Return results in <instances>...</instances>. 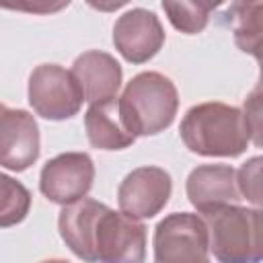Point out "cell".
Returning a JSON list of instances; mask_svg holds the SVG:
<instances>
[{
    "mask_svg": "<svg viewBox=\"0 0 263 263\" xmlns=\"http://www.w3.org/2000/svg\"><path fill=\"white\" fill-rule=\"evenodd\" d=\"M187 197L199 214H210L224 205H238L242 199L236 185V171L228 164H201L187 177Z\"/></svg>",
    "mask_w": 263,
    "mask_h": 263,
    "instance_id": "11",
    "label": "cell"
},
{
    "mask_svg": "<svg viewBox=\"0 0 263 263\" xmlns=\"http://www.w3.org/2000/svg\"><path fill=\"white\" fill-rule=\"evenodd\" d=\"M41 263H68L64 259H47V261H41Z\"/></svg>",
    "mask_w": 263,
    "mask_h": 263,
    "instance_id": "20",
    "label": "cell"
},
{
    "mask_svg": "<svg viewBox=\"0 0 263 263\" xmlns=\"http://www.w3.org/2000/svg\"><path fill=\"white\" fill-rule=\"evenodd\" d=\"M214 6L216 4L203 2H162V10L166 12L171 25L185 35L201 33L210 21V12Z\"/></svg>",
    "mask_w": 263,
    "mask_h": 263,
    "instance_id": "17",
    "label": "cell"
},
{
    "mask_svg": "<svg viewBox=\"0 0 263 263\" xmlns=\"http://www.w3.org/2000/svg\"><path fill=\"white\" fill-rule=\"evenodd\" d=\"M84 127L90 146L99 150H123L136 142L121 121L117 97L90 105L84 115Z\"/></svg>",
    "mask_w": 263,
    "mask_h": 263,
    "instance_id": "14",
    "label": "cell"
},
{
    "mask_svg": "<svg viewBox=\"0 0 263 263\" xmlns=\"http://www.w3.org/2000/svg\"><path fill=\"white\" fill-rule=\"evenodd\" d=\"M208 228L201 216L177 212L156 224L154 263H210Z\"/></svg>",
    "mask_w": 263,
    "mask_h": 263,
    "instance_id": "4",
    "label": "cell"
},
{
    "mask_svg": "<svg viewBox=\"0 0 263 263\" xmlns=\"http://www.w3.org/2000/svg\"><path fill=\"white\" fill-rule=\"evenodd\" d=\"M105 210V203L82 197L74 203H68L62 208L58 218V230L66 247L84 263L92 261V232L99 214Z\"/></svg>",
    "mask_w": 263,
    "mask_h": 263,
    "instance_id": "13",
    "label": "cell"
},
{
    "mask_svg": "<svg viewBox=\"0 0 263 263\" xmlns=\"http://www.w3.org/2000/svg\"><path fill=\"white\" fill-rule=\"evenodd\" d=\"M92 181V158L86 152H64L43 164L39 175V189L49 201L68 205L86 197Z\"/></svg>",
    "mask_w": 263,
    "mask_h": 263,
    "instance_id": "7",
    "label": "cell"
},
{
    "mask_svg": "<svg viewBox=\"0 0 263 263\" xmlns=\"http://www.w3.org/2000/svg\"><path fill=\"white\" fill-rule=\"evenodd\" d=\"M31 210L29 189L12 179L10 175L0 173V228H10L21 224Z\"/></svg>",
    "mask_w": 263,
    "mask_h": 263,
    "instance_id": "16",
    "label": "cell"
},
{
    "mask_svg": "<svg viewBox=\"0 0 263 263\" xmlns=\"http://www.w3.org/2000/svg\"><path fill=\"white\" fill-rule=\"evenodd\" d=\"M183 144L199 156H238L251 142V132L238 107L210 101L193 105L179 127Z\"/></svg>",
    "mask_w": 263,
    "mask_h": 263,
    "instance_id": "1",
    "label": "cell"
},
{
    "mask_svg": "<svg viewBox=\"0 0 263 263\" xmlns=\"http://www.w3.org/2000/svg\"><path fill=\"white\" fill-rule=\"evenodd\" d=\"M173 193L171 175L160 166H140L127 173L117 189L119 212L134 220L154 218Z\"/></svg>",
    "mask_w": 263,
    "mask_h": 263,
    "instance_id": "8",
    "label": "cell"
},
{
    "mask_svg": "<svg viewBox=\"0 0 263 263\" xmlns=\"http://www.w3.org/2000/svg\"><path fill=\"white\" fill-rule=\"evenodd\" d=\"M236 185L242 199L251 201L255 208L261 203V156L249 158L236 171Z\"/></svg>",
    "mask_w": 263,
    "mask_h": 263,
    "instance_id": "18",
    "label": "cell"
},
{
    "mask_svg": "<svg viewBox=\"0 0 263 263\" xmlns=\"http://www.w3.org/2000/svg\"><path fill=\"white\" fill-rule=\"evenodd\" d=\"M4 111H6V107H4V105H2V103H0V115H2V113H4Z\"/></svg>",
    "mask_w": 263,
    "mask_h": 263,
    "instance_id": "21",
    "label": "cell"
},
{
    "mask_svg": "<svg viewBox=\"0 0 263 263\" xmlns=\"http://www.w3.org/2000/svg\"><path fill=\"white\" fill-rule=\"evenodd\" d=\"M117 101L121 121L134 138L164 132L175 121L179 109L177 86L160 72L136 74Z\"/></svg>",
    "mask_w": 263,
    "mask_h": 263,
    "instance_id": "2",
    "label": "cell"
},
{
    "mask_svg": "<svg viewBox=\"0 0 263 263\" xmlns=\"http://www.w3.org/2000/svg\"><path fill=\"white\" fill-rule=\"evenodd\" d=\"M70 72L80 84L84 101H88L90 105L115 99L123 78L119 62L111 53H105L99 49L80 53L74 60Z\"/></svg>",
    "mask_w": 263,
    "mask_h": 263,
    "instance_id": "12",
    "label": "cell"
},
{
    "mask_svg": "<svg viewBox=\"0 0 263 263\" xmlns=\"http://www.w3.org/2000/svg\"><path fill=\"white\" fill-rule=\"evenodd\" d=\"M164 43V29L158 16L146 8L123 12L113 27V45L129 64L152 60Z\"/></svg>",
    "mask_w": 263,
    "mask_h": 263,
    "instance_id": "9",
    "label": "cell"
},
{
    "mask_svg": "<svg viewBox=\"0 0 263 263\" xmlns=\"http://www.w3.org/2000/svg\"><path fill=\"white\" fill-rule=\"evenodd\" d=\"M95 263H144L146 228L140 220L127 218L105 205L92 232Z\"/></svg>",
    "mask_w": 263,
    "mask_h": 263,
    "instance_id": "6",
    "label": "cell"
},
{
    "mask_svg": "<svg viewBox=\"0 0 263 263\" xmlns=\"http://www.w3.org/2000/svg\"><path fill=\"white\" fill-rule=\"evenodd\" d=\"M245 121L249 125V132H251V140L259 146V115H261V105H259V86L253 90V95L245 101Z\"/></svg>",
    "mask_w": 263,
    "mask_h": 263,
    "instance_id": "19",
    "label": "cell"
},
{
    "mask_svg": "<svg viewBox=\"0 0 263 263\" xmlns=\"http://www.w3.org/2000/svg\"><path fill=\"white\" fill-rule=\"evenodd\" d=\"M39 158V127L25 109H6L0 115V166L21 173Z\"/></svg>",
    "mask_w": 263,
    "mask_h": 263,
    "instance_id": "10",
    "label": "cell"
},
{
    "mask_svg": "<svg viewBox=\"0 0 263 263\" xmlns=\"http://www.w3.org/2000/svg\"><path fill=\"white\" fill-rule=\"evenodd\" d=\"M29 105L51 121L74 117L82 107V88L74 74L58 64H41L29 76Z\"/></svg>",
    "mask_w": 263,
    "mask_h": 263,
    "instance_id": "5",
    "label": "cell"
},
{
    "mask_svg": "<svg viewBox=\"0 0 263 263\" xmlns=\"http://www.w3.org/2000/svg\"><path fill=\"white\" fill-rule=\"evenodd\" d=\"M261 2H234L228 8L234 43L253 58H261Z\"/></svg>",
    "mask_w": 263,
    "mask_h": 263,
    "instance_id": "15",
    "label": "cell"
},
{
    "mask_svg": "<svg viewBox=\"0 0 263 263\" xmlns=\"http://www.w3.org/2000/svg\"><path fill=\"white\" fill-rule=\"evenodd\" d=\"M210 251L218 263H259L261 261V210L224 205L203 214Z\"/></svg>",
    "mask_w": 263,
    "mask_h": 263,
    "instance_id": "3",
    "label": "cell"
}]
</instances>
